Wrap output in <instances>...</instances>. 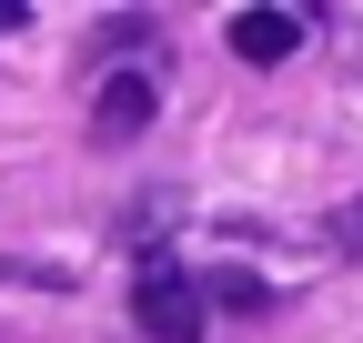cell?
I'll return each mask as SVG.
<instances>
[{
  "label": "cell",
  "instance_id": "6da1fadb",
  "mask_svg": "<svg viewBox=\"0 0 363 343\" xmlns=\"http://www.w3.org/2000/svg\"><path fill=\"white\" fill-rule=\"evenodd\" d=\"M131 323H142L152 343H202V323H212V313H202V283L172 273V263H152L142 293H131Z\"/></svg>",
  "mask_w": 363,
  "mask_h": 343
},
{
  "label": "cell",
  "instance_id": "7a4b0ae2",
  "mask_svg": "<svg viewBox=\"0 0 363 343\" xmlns=\"http://www.w3.org/2000/svg\"><path fill=\"white\" fill-rule=\"evenodd\" d=\"M142 121H152V71H111L101 101H91V132L101 142H142Z\"/></svg>",
  "mask_w": 363,
  "mask_h": 343
},
{
  "label": "cell",
  "instance_id": "3957f363",
  "mask_svg": "<svg viewBox=\"0 0 363 343\" xmlns=\"http://www.w3.org/2000/svg\"><path fill=\"white\" fill-rule=\"evenodd\" d=\"M233 51L262 71V61H293L303 51V11H233Z\"/></svg>",
  "mask_w": 363,
  "mask_h": 343
},
{
  "label": "cell",
  "instance_id": "277c9868",
  "mask_svg": "<svg viewBox=\"0 0 363 343\" xmlns=\"http://www.w3.org/2000/svg\"><path fill=\"white\" fill-rule=\"evenodd\" d=\"M202 283V303H233V313H262L272 293H262V273H192Z\"/></svg>",
  "mask_w": 363,
  "mask_h": 343
},
{
  "label": "cell",
  "instance_id": "5b68a950",
  "mask_svg": "<svg viewBox=\"0 0 363 343\" xmlns=\"http://www.w3.org/2000/svg\"><path fill=\"white\" fill-rule=\"evenodd\" d=\"M0 30H21V0H0Z\"/></svg>",
  "mask_w": 363,
  "mask_h": 343
}]
</instances>
